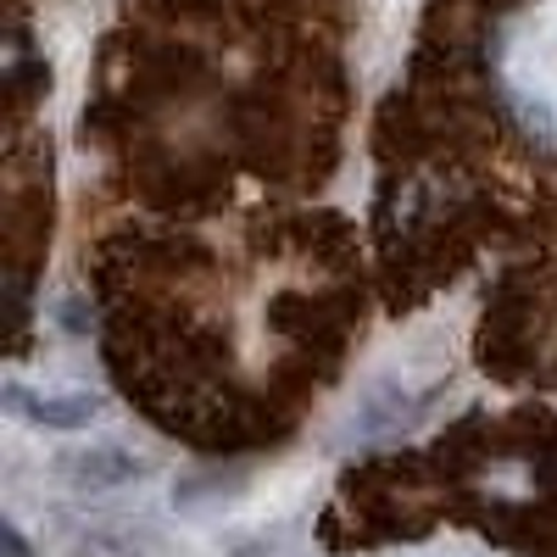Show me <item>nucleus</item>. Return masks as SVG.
<instances>
[{"label": "nucleus", "mask_w": 557, "mask_h": 557, "mask_svg": "<svg viewBox=\"0 0 557 557\" xmlns=\"http://www.w3.org/2000/svg\"><path fill=\"white\" fill-rule=\"evenodd\" d=\"M7 407L17 412V418H28V424H39V430H62V435H73V430H89L101 418V396H89V391H28V385H7Z\"/></svg>", "instance_id": "obj_1"}, {"label": "nucleus", "mask_w": 557, "mask_h": 557, "mask_svg": "<svg viewBox=\"0 0 557 557\" xmlns=\"http://www.w3.org/2000/svg\"><path fill=\"white\" fill-rule=\"evenodd\" d=\"M62 474H67L78 491H117V485L146 480L151 462L134 457V451H123V446H89V451H78V457L62 462Z\"/></svg>", "instance_id": "obj_2"}, {"label": "nucleus", "mask_w": 557, "mask_h": 557, "mask_svg": "<svg viewBox=\"0 0 557 557\" xmlns=\"http://www.w3.org/2000/svg\"><path fill=\"white\" fill-rule=\"evenodd\" d=\"M7 557H28V541H23L17 524H7Z\"/></svg>", "instance_id": "obj_3"}]
</instances>
